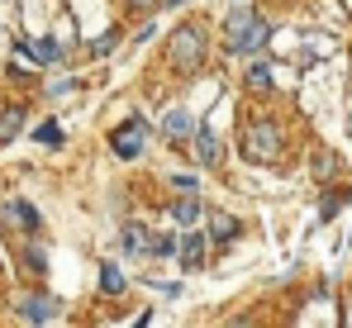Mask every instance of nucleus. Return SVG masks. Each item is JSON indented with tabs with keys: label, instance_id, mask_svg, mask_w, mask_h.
<instances>
[{
	"label": "nucleus",
	"instance_id": "18",
	"mask_svg": "<svg viewBox=\"0 0 352 328\" xmlns=\"http://www.w3.org/2000/svg\"><path fill=\"white\" fill-rule=\"evenodd\" d=\"M148 252H153V257H172V252H176V238H172V233L153 238V243H148Z\"/></svg>",
	"mask_w": 352,
	"mask_h": 328
},
{
	"label": "nucleus",
	"instance_id": "13",
	"mask_svg": "<svg viewBox=\"0 0 352 328\" xmlns=\"http://www.w3.org/2000/svg\"><path fill=\"white\" fill-rule=\"evenodd\" d=\"M148 243H153V238H148L143 223H124V248H129V252H148Z\"/></svg>",
	"mask_w": 352,
	"mask_h": 328
},
{
	"label": "nucleus",
	"instance_id": "15",
	"mask_svg": "<svg viewBox=\"0 0 352 328\" xmlns=\"http://www.w3.org/2000/svg\"><path fill=\"white\" fill-rule=\"evenodd\" d=\"M248 86H252V91H267V86H272V67H267V62H252V67H248Z\"/></svg>",
	"mask_w": 352,
	"mask_h": 328
},
{
	"label": "nucleus",
	"instance_id": "17",
	"mask_svg": "<svg viewBox=\"0 0 352 328\" xmlns=\"http://www.w3.org/2000/svg\"><path fill=\"white\" fill-rule=\"evenodd\" d=\"M34 138H38V143H48V148H62V129H58V124H38V129H34Z\"/></svg>",
	"mask_w": 352,
	"mask_h": 328
},
{
	"label": "nucleus",
	"instance_id": "19",
	"mask_svg": "<svg viewBox=\"0 0 352 328\" xmlns=\"http://www.w3.org/2000/svg\"><path fill=\"white\" fill-rule=\"evenodd\" d=\"M162 5H181V0H162Z\"/></svg>",
	"mask_w": 352,
	"mask_h": 328
},
{
	"label": "nucleus",
	"instance_id": "14",
	"mask_svg": "<svg viewBox=\"0 0 352 328\" xmlns=\"http://www.w3.org/2000/svg\"><path fill=\"white\" fill-rule=\"evenodd\" d=\"M19 129H24V109H5V114H0V143L19 138Z\"/></svg>",
	"mask_w": 352,
	"mask_h": 328
},
{
	"label": "nucleus",
	"instance_id": "16",
	"mask_svg": "<svg viewBox=\"0 0 352 328\" xmlns=\"http://www.w3.org/2000/svg\"><path fill=\"white\" fill-rule=\"evenodd\" d=\"M10 215L19 219L24 228H38V210H34V205H24V200H14V205H10Z\"/></svg>",
	"mask_w": 352,
	"mask_h": 328
},
{
	"label": "nucleus",
	"instance_id": "5",
	"mask_svg": "<svg viewBox=\"0 0 352 328\" xmlns=\"http://www.w3.org/2000/svg\"><path fill=\"white\" fill-rule=\"evenodd\" d=\"M205 248H210V233H200V228L181 233V243H176L181 267H186V272H200V267H205Z\"/></svg>",
	"mask_w": 352,
	"mask_h": 328
},
{
	"label": "nucleus",
	"instance_id": "11",
	"mask_svg": "<svg viewBox=\"0 0 352 328\" xmlns=\"http://www.w3.org/2000/svg\"><path fill=\"white\" fill-rule=\"evenodd\" d=\"M172 219H176V223H186V228H190V223L200 219V195H181V200L172 205Z\"/></svg>",
	"mask_w": 352,
	"mask_h": 328
},
{
	"label": "nucleus",
	"instance_id": "6",
	"mask_svg": "<svg viewBox=\"0 0 352 328\" xmlns=\"http://www.w3.org/2000/svg\"><path fill=\"white\" fill-rule=\"evenodd\" d=\"M19 319H24V324H53V319H58V300H48V295H29V300L19 305Z\"/></svg>",
	"mask_w": 352,
	"mask_h": 328
},
{
	"label": "nucleus",
	"instance_id": "10",
	"mask_svg": "<svg viewBox=\"0 0 352 328\" xmlns=\"http://www.w3.org/2000/svg\"><path fill=\"white\" fill-rule=\"evenodd\" d=\"M210 238H214L219 248H224V243H234V238H238V219L214 215V219H210Z\"/></svg>",
	"mask_w": 352,
	"mask_h": 328
},
{
	"label": "nucleus",
	"instance_id": "4",
	"mask_svg": "<svg viewBox=\"0 0 352 328\" xmlns=\"http://www.w3.org/2000/svg\"><path fill=\"white\" fill-rule=\"evenodd\" d=\"M143 138H148V119H124L115 133H110V148H115L119 162H133V157H143Z\"/></svg>",
	"mask_w": 352,
	"mask_h": 328
},
{
	"label": "nucleus",
	"instance_id": "12",
	"mask_svg": "<svg viewBox=\"0 0 352 328\" xmlns=\"http://www.w3.org/2000/svg\"><path fill=\"white\" fill-rule=\"evenodd\" d=\"M124 285H129V276L119 272L115 262H105V267H100V290H105V295H119Z\"/></svg>",
	"mask_w": 352,
	"mask_h": 328
},
{
	"label": "nucleus",
	"instance_id": "8",
	"mask_svg": "<svg viewBox=\"0 0 352 328\" xmlns=\"http://www.w3.org/2000/svg\"><path fill=\"white\" fill-rule=\"evenodd\" d=\"M19 53H29L34 62H43V67L62 62V48L53 43V39H24V43H19Z\"/></svg>",
	"mask_w": 352,
	"mask_h": 328
},
{
	"label": "nucleus",
	"instance_id": "1",
	"mask_svg": "<svg viewBox=\"0 0 352 328\" xmlns=\"http://www.w3.org/2000/svg\"><path fill=\"white\" fill-rule=\"evenodd\" d=\"M224 34H229V53H238V57H252V53H262V48L272 43V24H267L252 5H234V10H229Z\"/></svg>",
	"mask_w": 352,
	"mask_h": 328
},
{
	"label": "nucleus",
	"instance_id": "9",
	"mask_svg": "<svg viewBox=\"0 0 352 328\" xmlns=\"http://www.w3.org/2000/svg\"><path fill=\"white\" fill-rule=\"evenodd\" d=\"M162 133H167V138H190V133H195V119H190L186 109H172V114L162 119Z\"/></svg>",
	"mask_w": 352,
	"mask_h": 328
},
{
	"label": "nucleus",
	"instance_id": "3",
	"mask_svg": "<svg viewBox=\"0 0 352 328\" xmlns=\"http://www.w3.org/2000/svg\"><path fill=\"white\" fill-rule=\"evenodd\" d=\"M167 57H172V67H181V72H195L205 62V34L195 24H181L172 34V43H167Z\"/></svg>",
	"mask_w": 352,
	"mask_h": 328
},
{
	"label": "nucleus",
	"instance_id": "7",
	"mask_svg": "<svg viewBox=\"0 0 352 328\" xmlns=\"http://www.w3.org/2000/svg\"><path fill=\"white\" fill-rule=\"evenodd\" d=\"M195 153H200V166H219V138H214V129L210 124H195Z\"/></svg>",
	"mask_w": 352,
	"mask_h": 328
},
{
	"label": "nucleus",
	"instance_id": "2",
	"mask_svg": "<svg viewBox=\"0 0 352 328\" xmlns=\"http://www.w3.org/2000/svg\"><path fill=\"white\" fill-rule=\"evenodd\" d=\"M243 157L248 162H272L281 157V129L272 119H252L248 133H243Z\"/></svg>",
	"mask_w": 352,
	"mask_h": 328
}]
</instances>
